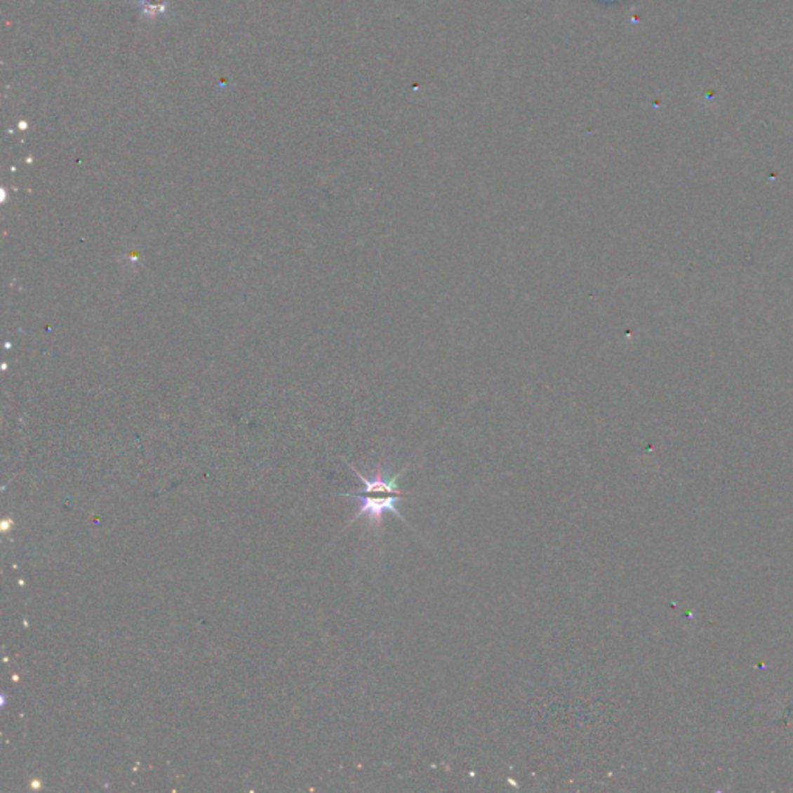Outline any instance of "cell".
<instances>
[{
    "label": "cell",
    "instance_id": "6da1fadb",
    "mask_svg": "<svg viewBox=\"0 0 793 793\" xmlns=\"http://www.w3.org/2000/svg\"><path fill=\"white\" fill-rule=\"evenodd\" d=\"M346 498H352L358 500V513L354 516L352 522L360 519L361 516H366L369 519L371 526L380 527L381 521H383L385 513H392L399 518L401 522H405L408 527H411L405 516L399 512V502L403 496H372V495H355V493H349V495H342Z\"/></svg>",
    "mask_w": 793,
    "mask_h": 793
},
{
    "label": "cell",
    "instance_id": "7a4b0ae2",
    "mask_svg": "<svg viewBox=\"0 0 793 793\" xmlns=\"http://www.w3.org/2000/svg\"><path fill=\"white\" fill-rule=\"evenodd\" d=\"M352 469H354V473L360 477V481L363 482V488L361 490H356L354 491L355 495H385V496H405V493H403L399 487V481L400 477L406 473L408 467L403 468L401 471H399L395 476L387 477L385 474V471L378 468L375 471V474H373L372 479L364 477L360 471L356 468H354L352 465H349Z\"/></svg>",
    "mask_w": 793,
    "mask_h": 793
},
{
    "label": "cell",
    "instance_id": "3957f363",
    "mask_svg": "<svg viewBox=\"0 0 793 793\" xmlns=\"http://www.w3.org/2000/svg\"><path fill=\"white\" fill-rule=\"evenodd\" d=\"M143 11L147 16H156L164 11V0H141Z\"/></svg>",
    "mask_w": 793,
    "mask_h": 793
}]
</instances>
